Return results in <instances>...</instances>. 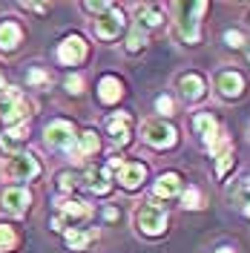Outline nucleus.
<instances>
[{
	"instance_id": "obj_1",
	"label": "nucleus",
	"mask_w": 250,
	"mask_h": 253,
	"mask_svg": "<svg viewBox=\"0 0 250 253\" xmlns=\"http://www.w3.org/2000/svg\"><path fill=\"white\" fill-rule=\"evenodd\" d=\"M135 224L138 230H144L147 236H161L167 230V210L161 205H141L138 213H135Z\"/></svg>"
},
{
	"instance_id": "obj_2",
	"label": "nucleus",
	"mask_w": 250,
	"mask_h": 253,
	"mask_svg": "<svg viewBox=\"0 0 250 253\" xmlns=\"http://www.w3.org/2000/svg\"><path fill=\"white\" fill-rule=\"evenodd\" d=\"M141 135H144L147 144L164 150V147H172L175 144V126L167 124L164 118H153V121H144L141 124Z\"/></svg>"
},
{
	"instance_id": "obj_3",
	"label": "nucleus",
	"mask_w": 250,
	"mask_h": 253,
	"mask_svg": "<svg viewBox=\"0 0 250 253\" xmlns=\"http://www.w3.org/2000/svg\"><path fill=\"white\" fill-rule=\"evenodd\" d=\"M26 112H29V107H26L23 95L17 89H3L0 92V118L6 124H23Z\"/></svg>"
},
{
	"instance_id": "obj_4",
	"label": "nucleus",
	"mask_w": 250,
	"mask_h": 253,
	"mask_svg": "<svg viewBox=\"0 0 250 253\" xmlns=\"http://www.w3.org/2000/svg\"><path fill=\"white\" fill-rule=\"evenodd\" d=\"M46 144L55 150H72L75 147V129L69 121H52L46 126Z\"/></svg>"
},
{
	"instance_id": "obj_5",
	"label": "nucleus",
	"mask_w": 250,
	"mask_h": 253,
	"mask_svg": "<svg viewBox=\"0 0 250 253\" xmlns=\"http://www.w3.org/2000/svg\"><path fill=\"white\" fill-rule=\"evenodd\" d=\"M6 173L12 175L15 181H29V178H35V175L41 173V164H38L35 156H29V153H17V156L9 161Z\"/></svg>"
},
{
	"instance_id": "obj_6",
	"label": "nucleus",
	"mask_w": 250,
	"mask_h": 253,
	"mask_svg": "<svg viewBox=\"0 0 250 253\" xmlns=\"http://www.w3.org/2000/svg\"><path fill=\"white\" fill-rule=\"evenodd\" d=\"M29 202H32V196H29V190H23V187H9V190H3V196H0V207L6 213H12V216H23L29 210Z\"/></svg>"
},
{
	"instance_id": "obj_7",
	"label": "nucleus",
	"mask_w": 250,
	"mask_h": 253,
	"mask_svg": "<svg viewBox=\"0 0 250 253\" xmlns=\"http://www.w3.org/2000/svg\"><path fill=\"white\" fill-rule=\"evenodd\" d=\"M86 58V43H83V38L81 35H69V38H63V43L58 46V61L66 63V66H75Z\"/></svg>"
},
{
	"instance_id": "obj_8",
	"label": "nucleus",
	"mask_w": 250,
	"mask_h": 253,
	"mask_svg": "<svg viewBox=\"0 0 250 253\" xmlns=\"http://www.w3.org/2000/svg\"><path fill=\"white\" fill-rule=\"evenodd\" d=\"M121 29H124V12H121V9H115V6H112L110 12H104V15L98 17V23H95L98 38H104V41L118 38V32H121Z\"/></svg>"
},
{
	"instance_id": "obj_9",
	"label": "nucleus",
	"mask_w": 250,
	"mask_h": 253,
	"mask_svg": "<svg viewBox=\"0 0 250 253\" xmlns=\"http://www.w3.org/2000/svg\"><path fill=\"white\" fill-rule=\"evenodd\" d=\"M144 175H147V167H144L141 161H124V167L118 170V181H121L126 190H135L141 181H144Z\"/></svg>"
},
{
	"instance_id": "obj_10",
	"label": "nucleus",
	"mask_w": 250,
	"mask_h": 253,
	"mask_svg": "<svg viewBox=\"0 0 250 253\" xmlns=\"http://www.w3.org/2000/svg\"><path fill=\"white\" fill-rule=\"evenodd\" d=\"M193 126H196V132L204 138V144H207V147H210V144H213V141L221 135V132H219V124H216V118H213L210 112H199V115L193 118Z\"/></svg>"
},
{
	"instance_id": "obj_11",
	"label": "nucleus",
	"mask_w": 250,
	"mask_h": 253,
	"mask_svg": "<svg viewBox=\"0 0 250 253\" xmlns=\"http://www.w3.org/2000/svg\"><path fill=\"white\" fill-rule=\"evenodd\" d=\"M216 89H219L224 98H239L242 89H245V78L239 72H221L216 78Z\"/></svg>"
},
{
	"instance_id": "obj_12",
	"label": "nucleus",
	"mask_w": 250,
	"mask_h": 253,
	"mask_svg": "<svg viewBox=\"0 0 250 253\" xmlns=\"http://www.w3.org/2000/svg\"><path fill=\"white\" fill-rule=\"evenodd\" d=\"M83 181H86V187L98 193V196H104V193H110V170L107 167H89L86 173H83Z\"/></svg>"
},
{
	"instance_id": "obj_13",
	"label": "nucleus",
	"mask_w": 250,
	"mask_h": 253,
	"mask_svg": "<svg viewBox=\"0 0 250 253\" xmlns=\"http://www.w3.org/2000/svg\"><path fill=\"white\" fill-rule=\"evenodd\" d=\"M26 138H29V126H26V124H15L9 132H3V135H0V150L15 153V156H17V147L26 141Z\"/></svg>"
},
{
	"instance_id": "obj_14",
	"label": "nucleus",
	"mask_w": 250,
	"mask_h": 253,
	"mask_svg": "<svg viewBox=\"0 0 250 253\" xmlns=\"http://www.w3.org/2000/svg\"><path fill=\"white\" fill-rule=\"evenodd\" d=\"M86 216H89V207L83 205V202H61V216L52 224H55V230H61L66 219L75 221V219H86Z\"/></svg>"
},
{
	"instance_id": "obj_15",
	"label": "nucleus",
	"mask_w": 250,
	"mask_h": 253,
	"mask_svg": "<svg viewBox=\"0 0 250 253\" xmlns=\"http://www.w3.org/2000/svg\"><path fill=\"white\" fill-rule=\"evenodd\" d=\"M107 129H110V135L115 144H126L129 141V115L126 112L112 115L110 121H107Z\"/></svg>"
},
{
	"instance_id": "obj_16",
	"label": "nucleus",
	"mask_w": 250,
	"mask_h": 253,
	"mask_svg": "<svg viewBox=\"0 0 250 253\" xmlns=\"http://www.w3.org/2000/svg\"><path fill=\"white\" fill-rule=\"evenodd\" d=\"M20 38H23V32H20V26H17L15 20L0 23V49H3V52H12V49L20 43Z\"/></svg>"
},
{
	"instance_id": "obj_17",
	"label": "nucleus",
	"mask_w": 250,
	"mask_h": 253,
	"mask_svg": "<svg viewBox=\"0 0 250 253\" xmlns=\"http://www.w3.org/2000/svg\"><path fill=\"white\" fill-rule=\"evenodd\" d=\"M121 81L118 78H112V75H104L101 78V84H98V98L104 101V104H115L118 98H121Z\"/></svg>"
},
{
	"instance_id": "obj_18",
	"label": "nucleus",
	"mask_w": 250,
	"mask_h": 253,
	"mask_svg": "<svg viewBox=\"0 0 250 253\" xmlns=\"http://www.w3.org/2000/svg\"><path fill=\"white\" fill-rule=\"evenodd\" d=\"M178 190H181V178H178L175 173L158 175V181H156V196H161V199H172Z\"/></svg>"
},
{
	"instance_id": "obj_19",
	"label": "nucleus",
	"mask_w": 250,
	"mask_h": 253,
	"mask_svg": "<svg viewBox=\"0 0 250 253\" xmlns=\"http://www.w3.org/2000/svg\"><path fill=\"white\" fill-rule=\"evenodd\" d=\"M95 236H98L95 230H78V227H72V230L66 233V245H69L72 251L81 253V251H86V245H89Z\"/></svg>"
},
{
	"instance_id": "obj_20",
	"label": "nucleus",
	"mask_w": 250,
	"mask_h": 253,
	"mask_svg": "<svg viewBox=\"0 0 250 253\" xmlns=\"http://www.w3.org/2000/svg\"><path fill=\"white\" fill-rule=\"evenodd\" d=\"M181 92H184L187 101H199V98L204 95V81L199 78V75H193V72H190V75L181 78Z\"/></svg>"
},
{
	"instance_id": "obj_21",
	"label": "nucleus",
	"mask_w": 250,
	"mask_h": 253,
	"mask_svg": "<svg viewBox=\"0 0 250 253\" xmlns=\"http://www.w3.org/2000/svg\"><path fill=\"white\" fill-rule=\"evenodd\" d=\"M72 150H75V156H92L95 150H98V135H95L92 129L81 132V135H78V144H75Z\"/></svg>"
},
{
	"instance_id": "obj_22",
	"label": "nucleus",
	"mask_w": 250,
	"mask_h": 253,
	"mask_svg": "<svg viewBox=\"0 0 250 253\" xmlns=\"http://www.w3.org/2000/svg\"><path fill=\"white\" fill-rule=\"evenodd\" d=\"M15 245H17L15 227H9V224H0V253L15 251Z\"/></svg>"
},
{
	"instance_id": "obj_23",
	"label": "nucleus",
	"mask_w": 250,
	"mask_h": 253,
	"mask_svg": "<svg viewBox=\"0 0 250 253\" xmlns=\"http://www.w3.org/2000/svg\"><path fill=\"white\" fill-rule=\"evenodd\" d=\"M233 147H224V150H221L219 153V161H216V173L219 175H227V170H230V167H233Z\"/></svg>"
},
{
	"instance_id": "obj_24",
	"label": "nucleus",
	"mask_w": 250,
	"mask_h": 253,
	"mask_svg": "<svg viewBox=\"0 0 250 253\" xmlns=\"http://www.w3.org/2000/svg\"><path fill=\"white\" fill-rule=\"evenodd\" d=\"M138 17L144 20V26H158L161 23V12L156 6H138Z\"/></svg>"
},
{
	"instance_id": "obj_25",
	"label": "nucleus",
	"mask_w": 250,
	"mask_h": 253,
	"mask_svg": "<svg viewBox=\"0 0 250 253\" xmlns=\"http://www.w3.org/2000/svg\"><path fill=\"white\" fill-rule=\"evenodd\" d=\"M233 199H236V205H242V207H245V213L250 216V181H245L242 187L236 190Z\"/></svg>"
},
{
	"instance_id": "obj_26",
	"label": "nucleus",
	"mask_w": 250,
	"mask_h": 253,
	"mask_svg": "<svg viewBox=\"0 0 250 253\" xmlns=\"http://www.w3.org/2000/svg\"><path fill=\"white\" fill-rule=\"evenodd\" d=\"M66 92L81 95L83 92V78H81V75H69V78H66Z\"/></svg>"
},
{
	"instance_id": "obj_27",
	"label": "nucleus",
	"mask_w": 250,
	"mask_h": 253,
	"mask_svg": "<svg viewBox=\"0 0 250 253\" xmlns=\"http://www.w3.org/2000/svg\"><path fill=\"white\" fill-rule=\"evenodd\" d=\"M26 81H29L32 86H46V84H49V75L43 72V69H32Z\"/></svg>"
},
{
	"instance_id": "obj_28",
	"label": "nucleus",
	"mask_w": 250,
	"mask_h": 253,
	"mask_svg": "<svg viewBox=\"0 0 250 253\" xmlns=\"http://www.w3.org/2000/svg\"><path fill=\"white\" fill-rule=\"evenodd\" d=\"M144 41H147V38H144V32L135 29L132 35H129V43H126V49H129V52H138V49L144 46Z\"/></svg>"
},
{
	"instance_id": "obj_29",
	"label": "nucleus",
	"mask_w": 250,
	"mask_h": 253,
	"mask_svg": "<svg viewBox=\"0 0 250 253\" xmlns=\"http://www.w3.org/2000/svg\"><path fill=\"white\" fill-rule=\"evenodd\" d=\"M202 205V196H199V190L190 187L187 193H184V207H199Z\"/></svg>"
},
{
	"instance_id": "obj_30",
	"label": "nucleus",
	"mask_w": 250,
	"mask_h": 253,
	"mask_svg": "<svg viewBox=\"0 0 250 253\" xmlns=\"http://www.w3.org/2000/svg\"><path fill=\"white\" fill-rule=\"evenodd\" d=\"M224 41H227V46H242V43H245V35H242V32H224Z\"/></svg>"
},
{
	"instance_id": "obj_31",
	"label": "nucleus",
	"mask_w": 250,
	"mask_h": 253,
	"mask_svg": "<svg viewBox=\"0 0 250 253\" xmlns=\"http://www.w3.org/2000/svg\"><path fill=\"white\" fill-rule=\"evenodd\" d=\"M156 110H158V112H164V115H170V112H172V98L161 95V98L156 101Z\"/></svg>"
},
{
	"instance_id": "obj_32",
	"label": "nucleus",
	"mask_w": 250,
	"mask_h": 253,
	"mask_svg": "<svg viewBox=\"0 0 250 253\" xmlns=\"http://www.w3.org/2000/svg\"><path fill=\"white\" fill-rule=\"evenodd\" d=\"M83 9H86V12H95V15H104V12H110L112 6L110 3H86Z\"/></svg>"
},
{
	"instance_id": "obj_33",
	"label": "nucleus",
	"mask_w": 250,
	"mask_h": 253,
	"mask_svg": "<svg viewBox=\"0 0 250 253\" xmlns=\"http://www.w3.org/2000/svg\"><path fill=\"white\" fill-rule=\"evenodd\" d=\"M58 181H61V190H72V187H75V175H72V173H61Z\"/></svg>"
},
{
	"instance_id": "obj_34",
	"label": "nucleus",
	"mask_w": 250,
	"mask_h": 253,
	"mask_svg": "<svg viewBox=\"0 0 250 253\" xmlns=\"http://www.w3.org/2000/svg\"><path fill=\"white\" fill-rule=\"evenodd\" d=\"M219 253H233V251H230V248H219Z\"/></svg>"
},
{
	"instance_id": "obj_35",
	"label": "nucleus",
	"mask_w": 250,
	"mask_h": 253,
	"mask_svg": "<svg viewBox=\"0 0 250 253\" xmlns=\"http://www.w3.org/2000/svg\"><path fill=\"white\" fill-rule=\"evenodd\" d=\"M3 86H6V81H3V72H0V89H3Z\"/></svg>"
}]
</instances>
